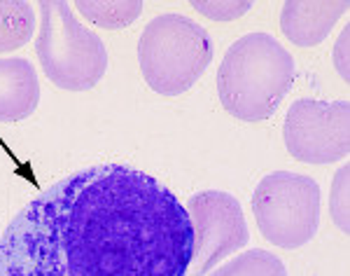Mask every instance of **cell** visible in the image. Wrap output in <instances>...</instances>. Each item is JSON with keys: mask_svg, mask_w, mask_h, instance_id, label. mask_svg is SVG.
<instances>
[{"mask_svg": "<svg viewBox=\"0 0 350 276\" xmlns=\"http://www.w3.org/2000/svg\"><path fill=\"white\" fill-rule=\"evenodd\" d=\"M194 227L168 185L94 164L26 201L0 236V276H187Z\"/></svg>", "mask_w": 350, "mask_h": 276, "instance_id": "obj_1", "label": "cell"}, {"mask_svg": "<svg viewBox=\"0 0 350 276\" xmlns=\"http://www.w3.org/2000/svg\"><path fill=\"white\" fill-rule=\"evenodd\" d=\"M295 82V59L269 33H247L224 54L217 71V97L243 122L269 120Z\"/></svg>", "mask_w": 350, "mask_h": 276, "instance_id": "obj_2", "label": "cell"}, {"mask_svg": "<svg viewBox=\"0 0 350 276\" xmlns=\"http://www.w3.org/2000/svg\"><path fill=\"white\" fill-rule=\"evenodd\" d=\"M213 54L206 28L180 12L154 16L140 33V75L159 97L173 99L189 92L208 71Z\"/></svg>", "mask_w": 350, "mask_h": 276, "instance_id": "obj_3", "label": "cell"}, {"mask_svg": "<svg viewBox=\"0 0 350 276\" xmlns=\"http://www.w3.org/2000/svg\"><path fill=\"white\" fill-rule=\"evenodd\" d=\"M38 59L47 80L66 92H87L108 71V49L103 40L77 21L64 0L40 3Z\"/></svg>", "mask_w": 350, "mask_h": 276, "instance_id": "obj_4", "label": "cell"}, {"mask_svg": "<svg viewBox=\"0 0 350 276\" xmlns=\"http://www.w3.org/2000/svg\"><path fill=\"white\" fill-rule=\"evenodd\" d=\"M252 213L267 241L280 249H301L320 227V185L301 173H269L255 188Z\"/></svg>", "mask_w": 350, "mask_h": 276, "instance_id": "obj_5", "label": "cell"}, {"mask_svg": "<svg viewBox=\"0 0 350 276\" xmlns=\"http://www.w3.org/2000/svg\"><path fill=\"white\" fill-rule=\"evenodd\" d=\"M283 138L295 160L304 164H336L350 152L348 101L299 99L285 115Z\"/></svg>", "mask_w": 350, "mask_h": 276, "instance_id": "obj_6", "label": "cell"}, {"mask_svg": "<svg viewBox=\"0 0 350 276\" xmlns=\"http://www.w3.org/2000/svg\"><path fill=\"white\" fill-rule=\"evenodd\" d=\"M194 227V255L187 276H203L250 241L243 206L234 195L203 190L187 201Z\"/></svg>", "mask_w": 350, "mask_h": 276, "instance_id": "obj_7", "label": "cell"}, {"mask_svg": "<svg viewBox=\"0 0 350 276\" xmlns=\"http://www.w3.org/2000/svg\"><path fill=\"white\" fill-rule=\"evenodd\" d=\"M346 10V0H287L280 8V31L297 47H315L327 40Z\"/></svg>", "mask_w": 350, "mask_h": 276, "instance_id": "obj_8", "label": "cell"}, {"mask_svg": "<svg viewBox=\"0 0 350 276\" xmlns=\"http://www.w3.org/2000/svg\"><path fill=\"white\" fill-rule=\"evenodd\" d=\"M40 103V80L28 59L0 56V122H19L31 117Z\"/></svg>", "mask_w": 350, "mask_h": 276, "instance_id": "obj_9", "label": "cell"}, {"mask_svg": "<svg viewBox=\"0 0 350 276\" xmlns=\"http://www.w3.org/2000/svg\"><path fill=\"white\" fill-rule=\"evenodd\" d=\"M36 12L26 0H0V52H14L31 40Z\"/></svg>", "mask_w": 350, "mask_h": 276, "instance_id": "obj_10", "label": "cell"}, {"mask_svg": "<svg viewBox=\"0 0 350 276\" xmlns=\"http://www.w3.org/2000/svg\"><path fill=\"white\" fill-rule=\"evenodd\" d=\"M77 10L84 14V19L94 21L96 26L120 31L138 19L143 12V3L140 0H80Z\"/></svg>", "mask_w": 350, "mask_h": 276, "instance_id": "obj_11", "label": "cell"}, {"mask_svg": "<svg viewBox=\"0 0 350 276\" xmlns=\"http://www.w3.org/2000/svg\"><path fill=\"white\" fill-rule=\"evenodd\" d=\"M211 276H287V269L278 255L262 249H252L224 262Z\"/></svg>", "mask_w": 350, "mask_h": 276, "instance_id": "obj_12", "label": "cell"}, {"mask_svg": "<svg viewBox=\"0 0 350 276\" xmlns=\"http://www.w3.org/2000/svg\"><path fill=\"white\" fill-rule=\"evenodd\" d=\"M348 166H341L338 173L334 176V183H332V195H329V211H332V221L338 229L348 232L350 227V211H348Z\"/></svg>", "mask_w": 350, "mask_h": 276, "instance_id": "obj_13", "label": "cell"}, {"mask_svg": "<svg viewBox=\"0 0 350 276\" xmlns=\"http://www.w3.org/2000/svg\"><path fill=\"white\" fill-rule=\"evenodd\" d=\"M191 8L215 21H234L252 10L250 0H194Z\"/></svg>", "mask_w": 350, "mask_h": 276, "instance_id": "obj_14", "label": "cell"}, {"mask_svg": "<svg viewBox=\"0 0 350 276\" xmlns=\"http://www.w3.org/2000/svg\"><path fill=\"white\" fill-rule=\"evenodd\" d=\"M348 33H350V28H346V31L341 33V38H338L336 47H334V66L343 80H348Z\"/></svg>", "mask_w": 350, "mask_h": 276, "instance_id": "obj_15", "label": "cell"}]
</instances>
